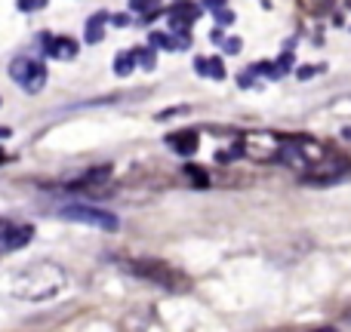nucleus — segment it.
Here are the masks:
<instances>
[{
	"mask_svg": "<svg viewBox=\"0 0 351 332\" xmlns=\"http://www.w3.org/2000/svg\"><path fill=\"white\" fill-rule=\"evenodd\" d=\"M108 181H111V166H93V169H86V173H80L77 179L68 181V188L90 194V191H102Z\"/></svg>",
	"mask_w": 351,
	"mask_h": 332,
	"instance_id": "obj_7",
	"label": "nucleus"
},
{
	"mask_svg": "<svg viewBox=\"0 0 351 332\" xmlns=\"http://www.w3.org/2000/svg\"><path fill=\"white\" fill-rule=\"evenodd\" d=\"M200 16V6H191V3H176L167 10V18H170V31L173 34H185L191 37V22Z\"/></svg>",
	"mask_w": 351,
	"mask_h": 332,
	"instance_id": "obj_8",
	"label": "nucleus"
},
{
	"mask_svg": "<svg viewBox=\"0 0 351 332\" xmlns=\"http://www.w3.org/2000/svg\"><path fill=\"white\" fill-rule=\"evenodd\" d=\"M167 145H170V151L182 154V157H191L194 151H197V133L194 129H176V133L167 136Z\"/></svg>",
	"mask_w": 351,
	"mask_h": 332,
	"instance_id": "obj_10",
	"label": "nucleus"
},
{
	"mask_svg": "<svg viewBox=\"0 0 351 332\" xmlns=\"http://www.w3.org/2000/svg\"><path fill=\"white\" fill-rule=\"evenodd\" d=\"M185 175H188V179H191L197 188H206V181H210V179H206V173H204V166H185Z\"/></svg>",
	"mask_w": 351,
	"mask_h": 332,
	"instance_id": "obj_16",
	"label": "nucleus"
},
{
	"mask_svg": "<svg viewBox=\"0 0 351 332\" xmlns=\"http://www.w3.org/2000/svg\"><path fill=\"white\" fill-rule=\"evenodd\" d=\"M40 43H43V53H47L49 59H59V62H68V59H74V55L80 53L77 40H71V37L43 34V37H40Z\"/></svg>",
	"mask_w": 351,
	"mask_h": 332,
	"instance_id": "obj_9",
	"label": "nucleus"
},
{
	"mask_svg": "<svg viewBox=\"0 0 351 332\" xmlns=\"http://www.w3.org/2000/svg\"><path fill=\"white\" fill-rule=\"evenodd\" d=\"M342 139H346V142H351V129H346V133H342Z\"/></svg>",
	"mask_w": 351,
	"mask_h": 332,
	"instance_id": "obj_21",
	"label": "nucleus"
},
{
	"mask_svg": "<svg viewBox=\"0 0 351 332\" xmlns=\"http://www.w3.org/2000/svg\"><path fill=\"white\" fill-rule=\"evenodd\" d=\"M31 237H34L31 225H3V228H0V255L25 249L31 243Z\"/></svg>",
	"mask_w": 351,
	"mask_h": 332,
	"instance_id": "obj_6",
	"label": "nucleus"
},
{
	"mask_svg": "<svg viewBox=\"0 0 351 332\" xmlns=\"http://www.w3.org/2000/svg\"><path fill=\"white\" fill-rule=\"evenodd\" d=\"M10 77L22 86L25 92H40L47 84V68L43 62H37L34 55H19L10 62Z\"/></svg>",
	"mask_w": 351,
	"mask_h": 332,
	"instance_id": "obj_4",
	"label": "nucleus"
},
{
	"mask_svg": "<svg viewBox=\"0 0 351 332\" xmlns=\"http://www.w3.org/2000/svg\"><path fill=\"white\" fill-rule=\"evenodd\" d=\"M62 216L71 218V222H80V225H93V228H102V231H117L121 222H117L114 212H105V209H96V206H86V203H71L62 209Z\"/></svg>",
	"mask_w": 351,
	"mask_h": 332,
	"instance_id": "obj_5",
	"label": "nucleus"
},
{
	"mask_svg": "<svg viewBox=\"0 0 351 332\" xmlns=\"http://www.w3.org/2000/svg\"><path fill=\"white\" fill-rule=\"evenodd\" d=\"M22 12H34V10H43V3H19Z\"/></svg>",
	"mask_w": 351,
	"mask_h": 332,
	"instance_id": "obj_19",
	"label": "nucleus"
},
{
	"mask_svg": "<svg viewBox=\"0 0 351 332\" xmlns=\"http://www.w3.org/2000/svg\"><path fill=\"white\" fill-rule=\"evenodd\" d=\"M102 34H105V16L99 12V16H93L90 22H86V40L99 43V40H102Z\"/></svg>",
	"mask_w": 351,
	"mask_h": 332,
	"instance_id": "obj_13",
	"label": "nucleus"
},
{
	"mask_svg": "<svg viewBox=\"0 0 351 332\" xmlns=\"http://www.w3.org/2000/svg\"><path fill=\"white\" fill-rule=\"evenodd\" d=\"M222 43H225V53H241V40H237V37H231V40L222 37Z\"/></svg>",
	"mask_w": 351,
	"mask_h": 332,
	"instance_id": "obj_18",
	"label": "nucleus"
},
{
	"mask_svg": "<svg viewBox=\"0 0 351 332\" xmlns=\"http://www.w3.org/2000/svg\"><path fill=\"white\" fill-rule=\"evenodd\" d=\"M127 268L133 274H139V277L154 280V283L167 286V290H173V292H182V290H188V286H191V280H188L182 271H176L173 265H167V261H148V259H142V261H127Z\"/></svg>",
	"mask_w": 351,
	"mask_h": 332,
	"instance_id": "obj_3",
	"label": "nucleus"
},
{
	"mask_svg": "<svg viewBox=\"0 0 351 332\" xmlns=\"http://www.w3.org/2000/svg\"><path fill=\"white\" fill-rule=\"evenodd\" d=\"M152 47L182 53V49L191 47V37H185V34H173V31H154V34H152Z\"/></svg>",
	"mask_w": 351,
	"mask_h": 332,
	"instance_id": "obj_11",
	"label": "nucleus"
},
{
	"mask_svg": "<svg viewBox=\"0 0 351 332\" xmlns=\"http://www.w3.org/2000/svg\"><path fill=\"white\" fill-rule=\"evenodd\" d=\"M213 12H216V16H219V25H231V22H234V16H231V10H228V6H222V3H216V6H213Z\"/></svg>",
	"mask_w": 351,
	"mask_h": 332,
	"instance_id": "obj_17",
	"label": "nucleus"
},
{
	"mask_svg": "<svg viewBox=\"0 0 351 332\" xmlns=\"http://www.w3.org/2000/svg\"><path fill=\"white\" fill-rule=\"evenodd\" d=\"M114 71L121 74V77L133 74V71H136V55H133V53H121V55H114Z\"/></svg>",
	"mask_w": 351,
	"mask_h": 332,
	"instance_id": "obj_14",
	"label": "nucleus"
},
{
	"mask_svg": "<svg viewBox=\"0 0 351 332\" xmlns=\"http://www.w3.org/2000/svg\"><path fill=\"white\" fill-rule=\"evenodd\" d=\"M3 160H6V154H3V148H0V164H3Z\"/></svg>",
	"mask_w": 351,
	"mask_h": 332,
	"instance_id": "obj_23",
	"label": "nucleus"
},
{
	"mask_svg": "<svg viewBox=\"0 0 351 332\" xmlns=\"http://www.w3.org/2000/svg\"><path fill=\"white\" fill-rule=\"evenodd\" d=\"M278 164L293 169L299 179L311 181V185H330V181H339L351 173V160L346 154H339L336 148L317 139H308V136H284Z\"/></svg>",
	"mask_w": 351,
	"mask_h": 332,
	"instance_id": "obj_1",
	"label": "nucleus"
},
{
	"mask_svg": "<svg viewBox=\"0 0 351 332\" xmlns=\"http://www.w3.org/2000/svg\"><path fill=\"white\" fill-rule=\"evenodd\" d=\"M241 145V154L256 164H271V160L280 157V148H284V136L271 133V129H250L237 139Z\"/></svg>",
	"mask_w": 351,
	"mask_h": 332,
	"instance_id": "obj_2",
	"label": "nucleus"
},
{
	"mask_svg": "<svg viewBox=\"0 0 351 332\" xmlns=\"http://www.w3.org/2000/svg\"><path fill=\"white\" fill-rule=\"evenodd\" d=\"M133 55H136V65H139V68H145V71H152V68H154V49L152 47L133 49Z\"/></svg>",
	"mask_w": 351,
	"mask_h": 332,
	"instance_id": "obj_15",
	"label": "nucleus"
},
{
	"mask_svg": "<svg viewBox=\"0 0 351 332\" xmlns=\"http://www.w3.org/2000/svg\"><path fill=\"white\" fill-rule=\"evenodd\" d=\"M197 71L204 74V77H216V80H222V77H225V65H222V59H206V55H200V59H197Z\"/></svg>",
	"mask_w": 351,
	"mask_h": 332,
	"instance_id": "obj_12",
	"label": "nucleus"
},
{
	"mask_svg": "<svg viewBox=\"0 0 351 332\" xmlns=\"http://www.w3.org/2000/svg\"><path fill=\"white\" fill-rule=\"evenodd\" d=\"M311 332H336L333 327H324V329H311Z\"/></svg>",
	"mask_w": 351,
	"mask_h": 332,
	"instance_id": "obj_20",
	"label": "nucleus"
},
{
	"mask_svg": "<svg viewBox=\"0 0 351 332\" xmlns=\"http://www.w3.org/2000/svg\"><path fill=\"white\" fill-rule=\"evenodd\" d=\"M3 136H10V129H0V139H3Z\"/></svg>",
	"mask_w": 351,
	"mask_h": 332,
	"instance_id": "obj_22",
	"label": "nucleus"
}]
</instances>
